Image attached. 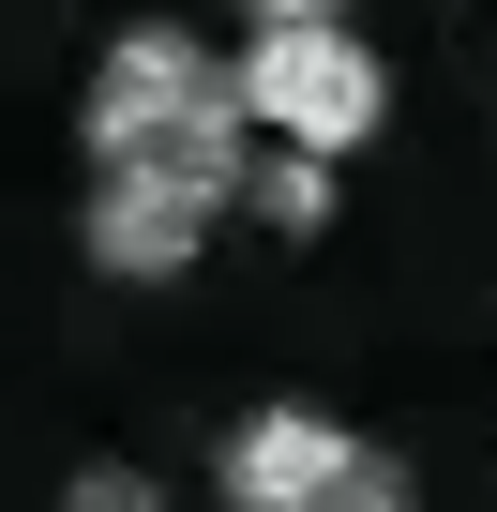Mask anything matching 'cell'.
Masks as SVG:
<instances>
[{"instance_id":"7","label":"cell","mask_w":497,"mask_h":512,"mask_svg":"<svg viewBox=\"0 0 497 512\" xmlns=\"http://www.w3.org/2000/svg\"><path fill=\"white\" fill-rule=\"evenodd\" d=\"M61 512H166V482H151V467H76Z\"/></svg>"},{"instance_id":"6","label":"cell","mask_w":497,"mask_h":512,"mask_svg":"<svg viewBox=\"0 0 497 512\" xmlns=\"http://www.w3.org/2000/svg\"><path fill=\"white\" fill-rule=\"evenodd\" d=\"M317 512H422V482H407V467H392V452L362 437V452H347V482H332Z\"/></svg>"},{"instance_id":"4","label":"cell","mask_w":497,"mask_h":512,"mask_svg":"<svg viewBox=\"0 0 497 512\" xmlns=\"http://www.w3.org/2000/svg\"><path fill=\"white\" fill-rule=\"evenodd\" d=\"M196 241H211L196 196H166V181H91V272H121V287H181Z\"/></svg>"},{"instance_id":"2","label":"cell","mask_w":497,"mask_h":512,"mask_svg":"<svg viewBox=\"0 0 497 512\" xmlns=\"http://www.w3.org/2000/svg\"><path fill=\"white\" fill-rule=\"evenodd\" d=\"M226 76H241V121H272V151H302V166H332V151H362V136L392 121V61H377L347 16H317V31H257Z\"/></svg>"},{"instance_id":"3","label":"cell","mask_w":497,"mask_h":512,"mask_svg":"<svg viewBox=\"0 0 497 512\" xmlns=\"http://www.w3.org/2000/svg\"><path fill=\"white\" fill-rule=\"evenodd\" d=\"M347 422L332 407H241L226 422V512H317L332 482H347Z\"/></svg>"},{"instance_id":"1","label":"cell","mask_w":497,"mask_h":512,"mask_svg":"<svg viewBox=\"0 0 497 512\" xmlns=\"http://www.w3.org/2000/svg\"><path fill=\"white\" fill-rule=\"evenodd\" d=\"M76 136H91V181H166V196H196V211H226L241 181H257V151H241V136H257V121H241V76H226L181 16L106 31Z\"/></svg>"},{"instance_id":"5","label":"cell","mask_w":497,"mask_h":512,"mask_svg":"<svg viewBox=\"0 0 497 512\" xmlns=\"http://www.w3.org/2000/svg\"><path fill=\"white\" fill-rule=\"evenodd\" d=\"M241 196H257V211H272L287 241H317V226H332V166H302V151H272L257 181H241Z\"/></svg>"},{"instance_id":"8","label":"cell","mask_w":497,"mask_h":512,"mask_svg":"<svg viewBox=\"0 0 497 512\" xmlns=\"http://www.w3.org/2000/svg\"><path fill=\"white\" fill-rule=\"evenodd\" d=\"M257 31H317V16H347V0H241Z\"/></svg>"}]
</instances>
